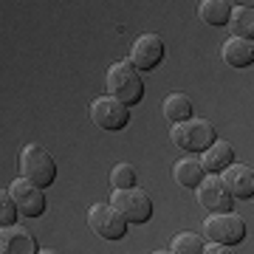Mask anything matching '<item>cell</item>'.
Returning <instances> with one entry per match:
<instances>
[{
  "label": "cell",
  "instance_id": "7a4b0ae2",
  "mask_svg": "<svg viewBox=\"0 0 254 254\" xmlns=\"http://www.w3.org/2000/svg\"><path fill=\"white\" fill-rule=\"evenodd\" d=\"M170 141H173L178 150H184L187 155H195V153H206L209 147L218 141V130L209 119H200V116H192L181 125H173L170 127Z\"/></svg>",
  "mask_w": 254,
  "mask_h": 254
},
{
  "label": "cell",
  "instance_id": "d6986e66",
  "mask_svg": "<svg viewBox=\"0 0 254 254\" xmlns=\"http://www.w3.org/2000/svg\"><path fill=\"white\" fill-rule=\"evenodd\" d=\"M206 249V237L198 235V232H178L173 237V243H170V252L173 254H203Z\"/></svg>",
  "mask_w": 254,
  "mask_h": 254
},
{
  "label": "cell",
  "instance_id": "6da1fadb",
  "mask_svg": "<svg viewBox=\"0 0 254 254\" xmlns=\"http://www.w3.org/2000/svg\"><path fill=\"white\" fill-rule=\"evenodd\" d=\"M105 88H108L110 96H116L122 105L133 108L144 99V79H141V71H136V65L130 60H116V63L108 68V76H105Z\"/></svg>",
  "mask_w": 254,
  "mask_h": 254
},
{
  "label": "cell",
  "instance_id": "277c9868",
  "mask_svg": "<svg viewBox=\"0 0 254 254\" xmlns=\"http://www.w3.org/2000/svg\"><path fill=\"white\" fill-rule=\"evenodd\" d=\"M203 237L209 243L220 246H237L246 240V220L237 212H218V215H206L203 220Z\"/></svg>",
  "mask_w": 254,
  "mask_h": 254
},
{
  "label": "cell",
  "instance_id": "4fadbf2b",
  "mask_svg": "<svg viewBox=\"0 0 254 254\" xmlns=\"http://www.w3.org/2000/svg\"><path fill=\"white\" fill-rule=\"evenodd\" d=\"M220 57L229 68H249L254 65V43L243 37H229L220 46Z\"/></svg>",
  "mask_w": 254,
  "mask_h": 254
},
{
  "label": "cell",
  "instance_id": "5b68a950",
  "mask_svg": "<svg viewBox=\"0 0 254 254\" xmlns=\"http://www.w3.org/2000/svg\"><path fill=\"white\" fill-rule=\"evenodd\" d=\"M108 203H113V209H119V215H122L127 223H147V220L153 218V198H150L141 187H133V190H113Z\"/></svg>",
  "mask_w": 254,
  "mask_h": 254
},
{
  "label": "cell",
  "instance_id": "ba28073f",
  "mask_svg": "<svg viewBox=\"0 0 254 254\" xmlns=\"http://www.w3.org/2000/svg\"><path fill=\"white\" fill-rule=\"evenodd\" d=\"M167 57V46H164V40L158 34H141L133 40V46H130V63L136 65V71L147 73L158 68L161 60Z\"/></svg>",
  "mask_w": 254,
  "mask_h": 254
},
{
  "label": "cell",
  "instance_id": "e0dca14e",
  "mask_svg": "<svg viewBox=\"0 0 254 254\" xmlns=\"http://www.w3.org/2000/svg\"><path fill=\"white\" fill-rule=\"evenodd\" d=\"M161 113H164V119H167L170 125H181V122L192 119V102H190V96L181 93V91L167 93L164 102H161Z\"/></svg>",
  "mask_w": 254,
  "mask_h": 254
},
{
  "label": "cell",
  "instance_id": "ffe728a7",
  "mask_svg": "<svg viewBox=\"0 0 254 254\" xmlns=\"http://www.w3.org/2000/svg\"><path fill=\"white\" fill-rule=\"evenodd\" d=\"M110 187L113 190H133L136 187V170H133V164H127V161L113 164V170H110Z\"/></svg>",
  "mask_w": 254,
  "mask_h": 254
},
{
  "label": "cell",
  "instance_id": "2e32d148",
  "mask_svg": "<svg viewBox=\"0 0 254 254\" xmlns=\"http://www.w3.org/2000/svg\"><path fill=\"white\" fill-rule=\"evenodd\" d=\"M203 175H206V170H203L200 158H195V155L178 158V161L173 164V178H175L178 187H184V190H198V184L203 181Z\"/></svg>",
  "mask_w": 254,
  "mask_h": 254
},
{
  "label": "cell",
  "instance_id": "30bf717a",
  "mask_svg": "<svg viewBox=\"0 0 254 254\" xmlns=\"http://www.w3.org/2000/svg\"><path fill=\"white\" fill-rule=\"evenodd\" d=\"M6 190H9V195L14 198L17 209L26 218H40L46 212V192H43V187H37V184L26 181V178H14Z\"/></svg>",
  "mask_w": 254,
  "mask_h": 254
},
{
  "label": "cell",
  "instance_id": "8fae6325",
  "mask_svg": "<svg viewBox=\"0 0 254 254\" xmlns=\"http://www.w3.org/2000/svg\"><path fill=\"white\" fill-rule=\"evenodd\" d=\"M220 181H223V187L229 190V195L235 200L254 198V170L249 164L235 161L232 167H226V170L220 173Z\"/></svg>",
  "mask_w": 254,
  "mask_h": 254
},
{
  "label": "cell",
  "instance_id": "9a60e30c",
  "mask_svg": "<svg viewBox=\"0 0 254 254\" xmlns=\"http://www.w3.org/2000/svg\"><path fill=\"white\" fill-rule=\"evenodd\" d=\"M229 34L243 37L254 43V0H243L232 6V17H229Z\"/></svg>",
  "mask_w": 254,
  "mask_h": 254
},
{
  "label": "cell",
  "instance_id": "44dd1931",
  "mask_svg": "<svg viewBox=\"0 0 254 254\" xmlns=\"http://www.w3.org/2000/svg\"><path fill=\"white\" fill-rule=\"evenodd\" d=\"M17 215H20L17 203H14V198L9 195V190L3 187V190H0V229L17 226V223H14V220H17Z\"/></svg>",
  "mask_w": 254,
  "mask_h": 254
},
{
  "label": "cell",
  "instance_id": "8992f818",
  "mask_svg": "<svg viewBox=\"0 0 254 254\" xmlns=\"http://www.w3.org/2000/svg\"><path fill=\"white\" fill-rule=\"evenodd\" d=\"M88 113H91L93 125L99 127V130H108V133H113V130H125L127 122H130V108L122 105V102H119L116 96H110V93L96 96V99L91 102Z\"/></svg>",
  "mask_w": 254,
  "mask_h": 254
},
{
  "label": "cell",
  "instance_id": "cb8c5ba5",
  "mask_svg": "<svg viewBox=\"0 0 254 254\" xmlns=\"http://www.w3.org/2000/svg\"><path fill=\"white\" fill-rule=\"evenodd\" d=\"M40 254H57V252H51V249H40Z\"/></svg>",
  "mask_w": 254,
  "mask_h": 254
},
{
  "label": "cell",
  "instance_id": "7c38bea8",
  "mask_svg": "<svg viewBox=\"0 0 254 254\" xmlns=\"http://www.w3.org/2000/svg\"><path fill=\"white\" fill-rule=\"evenodd\" d=\"M0 254H40L37 237L23 226L0 229Z\"/></svg>",
  "mask_w": 254,
  "mask_h": 254
},
{
  "label": "cell",
  "instance_id": "5bb4252c",
  "mask_svg": "<svg viewBox=\"0 0 254 254\" xmlns=\"http://www.w3.org/2000/svg\"><path fill=\"white\" fill-rule=\"evenodd\" d=\"M200 164H203V170H206V173H218L220 175L226 167L235 164V147H232V141L218 138L206 153H200Z\"/></svg>",
  "mask_w": 254,
  "mask_h": 254
},
{
  "label": "cell",
  "instance_id": "603a6c76",
  "mask_svg": "<svg viewBox=\"0 0 254 254\" xmlns=\"http://www.w3.org/2000/svg\"><path fill=\"white\" fill-rule=\"evenodd\" d=\"M150 254H173L170 249H158V252H150Z\"/></svg>",
  "mask_w": 254,
  "mask_h": 254
},
{
  "label": "cell",
  "instance_id": "ac0fdd59",
  "mask_svg": "<svg viewBox=\"0 0 254 254\" xmlns=\"http://www.w3.org/2000/svg\"><path fill=\"white\" fill-rule=\"evenodd\" d=\"M232 6H235V3H229V0H200L198 17L203 20L206 26H229Z\"/></svg>",
  "mask_w": 254,
  "mask_h": 254
},
{
  "label": "cell",
  "instance_id": "7402d4cb",
  "mask_svg": "<svg viewBox=\"0 0 254 254\" xmlns=\"http://www.w3.org/2000/svg\"><path fill=\"white\" fill-rule=\"evenodd\" d=\"M203 254H235L232 252V246H220V243H206Z\"/></svg>",
  "mask_w": 254,
  "mask_h": 254
},
{
  "label": "cell",
  "instance_id": "9c48e42d",
  "mask_svg": "<svg viewBox=\"0 0 254 254\" xmlns=\"http://www.w3.org/2000/svg\"><path fill=\"white\" fill-rule=\"evenodd\" d=\"M195 198H198L200 209H206L209 215H218V212H232V195L229 190L223 187L218 173H206L203 175V181L198 184V190H195Z\"/></svg>",
  "mask_w": 254,
  "mask_h": 254
},
{
  "label": "cell",
  "instance_id": "52a82bcc",
  "mask_svg": "<svg viewBox=\"0 0 254 254\" xmlns=\"http://www.w3.org/2000/svg\"><path fill=\"white\" fill-rule=\"evenodd\" d=\"M88 229L102 240H122L127 235V220L119 215L113 203H93L88 209Z\"/></svg>",
  "mask_w": 254,
  "mask_h": 254
},
{
  "label": "cell",
  "instance_id": "3957f363",
  "mask_svg": "<svg viewBox=\"0 0 254 254\" xmlns=\"http://www.w3.org/2000/svg\"><path fill=\"white\" fill-rule=\"evenodd\" d=\"M17 167H20V178L37 184V187H51L57 178V161L54 155L48 153L46 147L40 144H26L20 150V158H17Z\"/></svg>",
  "mask_w": 254,
  "mask_h": 254
}]
</instances>
